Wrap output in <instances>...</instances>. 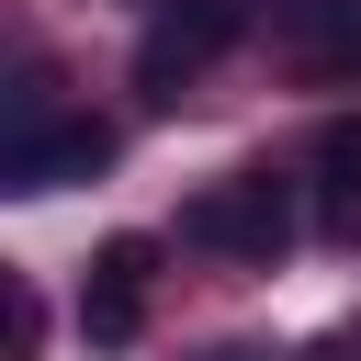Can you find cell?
I'll list each match as a JSON object with an SVG mask.
<instances>
[{"mask_svg": "<svg viewBox=\"0 0 361 361\" xmlns=\"http://www.w3.org/2000/svg\"><path fill=\"white\" fill-rule=\"evenodd\" d=\"M180 237H192V248H214V259L271 271V259L293 248V203H282V180H271V169H237V180H214V192L180 214Z\"/></svg>", "mask_w": 361, "mask_h": 361, "instance_id": "6da1fadb", "label": "cell"}, {"mask_svg": "<svg viewBox=\"0 0 361 361\" xmlns=\"http://www.w3.org/2000/svg\"><path fill=\"white\" fill-rule=\"evenodd\" d=\"M237 34H248V11H237V0H169V11L135 34V90H147V102H180V90H192Z\"/></svg>", "mask_w": 361, "mask_h": 361, "instance_id": "7a4b0ae2", "label": "cell"}, {"mask_svg": "<svg viewBox=\"0 0 361 361\" xmlns=\"http://www.w3.org/2000/svg\"><path fill=\"white\" fill-rule=\"evenodd\" d=\"M113 169V124H11L0 135V192H68Z\"/></svg>", "mask_w": 361, "mask_h": 361, "instance_id": "3957f363", "label": "cell"}, {"mask_svg": "<svg viewBox=\"0 0 361 361\" xmlns=\"http://www.w3.org/2000/svg\"><path fill=\"white\" fill-rule=\"evenodd\" d=\"M147 282H158V237H102L90 248V293H79V327L102 350H124L147 327Z\"/></svg>", "mask_w": 361, "mask_h": 361, "instance_id": "277c9868", "label": "cell"}, {"mask_svg": "<svg viewBox=\"0 0 361 361\" xmlns=\"http://www.w3.org/2000/svg\"><path fill=\"white\" fill-rule=\"evenodd\" d=\"M271 34L305 79H361V0H271Z\"/></svg>", "mask_w": 361, "mask_h": 361, "instance_id": "5b68a950", "label": "cell"}, {"mask_svg": "<svg viewBox=\"0 0 361 361\" xmlns=\"http://www.w3.org/2000/svg\"><path fill=\"white\" fill-rule=\"evenodd\" d=\"M316 226H327V237L361 226V113H338V124L316 135Z\"/></svg>", "mask_w": 361, "mask_h": 361, "instance_id": "8992f818", "label": "cell"}, {"mask_svg": "<svg viewBox=\"0 0 361 361\" xmlns=\"http://www.w3.org/2000/svg\"><path fill=\"white\" fill-rule=\"evenodd\" d=\"M0 316H11V361H34V338H45V305H34V282H23V271L0 282Z\"/></svg>", "mask_w": 361, "mask_h": 361, "instance_id": "52a82bcc", "label": "cell"}, {"mask_svg": "<svg viewBox=\"0 0 361 361\" xmlns=\"http://www.w3.org/2000/svg\"><path fill=\"white\" fill-rule=\"evenodd\" d=\"M305 361H361V338H327V350H305Z\"/></svg>", "mask_w": 361, "mask_h": 361, "instance_id": "ba28073f", "label": "cell"}, {"mask_svg": "<svg viewBox=\"0 0 361 361\" xmlns=\"http://www.w3.org/2000/svg\"><path fill=\"white\" fill-rule=\"evenodd\" d=\"M203 361H271V350H248V338H237V350H203Z\"/></svg>", "mask_w": 361, "mask_h": 361, "instance_id": "9c48e42d", "label": "cell"}]
</instances>
